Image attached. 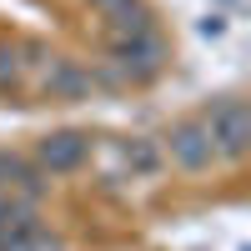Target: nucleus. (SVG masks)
<instances>
[{"mask_svg":"<svg viewBox=\"0 0 251 251\" xmlns=\"http://www.w3.org/2000/svg\"><path fill=\"white\" fill-rule=\"evenodd\" d=\"M0 251H60V241L46 231V226H35V221H30V226H20V231H10Z\"/></svg>","mask_w":251,"mask_h":251,"instance_id":"nucleus-5","label":"nucleus"},{"mask_svg":"<svg viewBox=\"0 0 251 251\" xmlns=\"http://www.w3.org/2000/svg\"><path fill=\"white\" fill-rule=\"evenodd\" d=\"M166 151H171V161H181L186 171H201V166L216 156V151H211V136H206V126H201V121L176 126V131L166 136Z\"/></svg>","mask_w":251,"mask_h":251,"instance_id":"nucleus-2","label":"nucleus"},{"mask_svg":"<svg viewBox=\"0 0 251 251\" xmlns=\"http://www.w3.org/2000/svg\"><path fill=\"white\" fill-rule=\"evenodd\" d=\"M46 86H50V91H86L91 75H80L75 66H55V75H46Z\"/></svg>","mask_w":251,"mask_h":251,"instance_id":"nucleus-6","label":"nucleus"},{"mask_svg":"<svg viewBox=\"0 0 251 251\" xmlns=\"http://www.w3.org/2000/svg\"><path fill=\"white\" fill-rule=\"evenodd\" d=\"M201 126H206V136H211V151L241 161V151H246V106H241V100H221V106H211L201 116Z\"/></svg>","mask_w":251,"mask_h":251,"instance_id":"nucleus-1","label":"nucleus"},{"mask_svg":"<svg viewBox=\"0 0 251 251\" xmlns=\"http://www.w3.org/2000/svg\"><path fill=\"white\" fill-rule=\"evenodd\" d=\"M86 161V141L80 136H46L40 141V166H50V171H71V166Z\"/></svg>","mask_w":251,"mask_h":251,"instance_id":"nucleus-3","label":"nucleus"},{"mask_svg":"<svg viewBox=\"0 0 251 251\" xmlns=\"http://www.w3.org/2000/svg\"><path fill=\"white\" fill-rule=\"evenodd\" d=\"M116 55L126 60V66H136L141 75H151V71H156V60H161V40H156L151 30H136V40L116 46Z\"/></svg>","mask_w":251,"mask_h":251,"instance_id":"nucleus-4","label":"nucleus"}]
</instances>
